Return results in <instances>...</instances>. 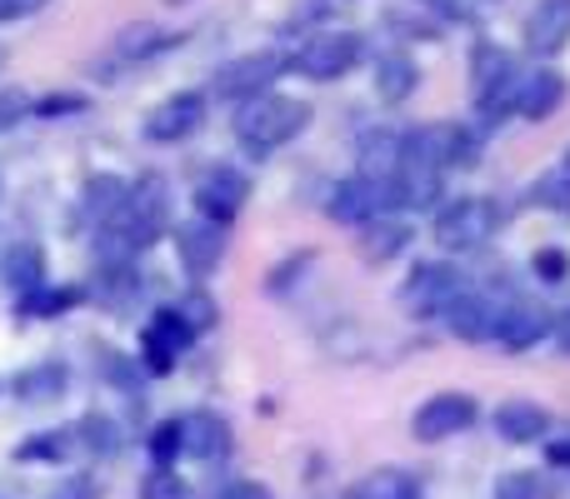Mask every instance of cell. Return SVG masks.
I'll list each match as a JSON object with an SVG mask.
<instances>
[{"label":"cell","mask_w":570,"mask_h":499,"mask_svg":"<svg viewBox=\"0 0 570 499\" xmlns=\"http://www.w3.org/2000/svg\"><path fill=\"white\" fill-rule=\"evenodd\" d=\"M305 126H311V106L295 96H276V90H266V96L246 100L236 110V140L250 156H271V150L291 146Z\"/></svg>","instance_id":"1"},{"label":"cell","mask_w":570,"mask_h":499,"mask_svg":"<svg viewBox=\"0 0 570 499\" xmlns=\"http://www.w3.org/2000/svg\"><path fill=\"white\" fill-rule=\"evenodd\" d=\"M495 226H501V210H495V200H485V196H461V200L435 210V240H441V250L485 246V240L495 236Z\"/></svg>","instance_id":"2"},{"label":"cell","mask_w":570,"mask_h":499,"mask_svg":"<svg viewBox=\"0 0 570 499\" xmlns=\"http://www.w3.org/2000/svg\"><path fill=\"white\" fill-rule=\"evenodd\" d=\"M166 200H170V186L160 176H146L140 186H130V200H126V210H120V236L116 240H126L130 250H146L150 240L160 236V226H166Z\"/></svg>","instance_id":"3"},{"label":"cell","mask_w":570,"mask_h":499,"mask_svg":"<svg viewBox=\"0 0 570 499\" xmlns=\"http://www.w3.org/2000/svg\"><path fill=\"white\" fill-rule=\"evenodd\" d=\"M475 420H481V405H475V395L441 390V395H431V400L415 410L411 430H415V440H421V445H441V440H451V435L471 430Z\"/></svg>","instance_id":"4"},{"label":"cell","mask_w":570,"mask_h":499,"mask_svg":"<svg viewBox=\"0 0 570 499\" xmlns=\"http://www.w3.org/2000/svg\"><path fill=\"white\" fill-rule=\"evenodd\" d=\"M291 66V60L281 56V50H250V56H236V60H226V66L216 70V96L220 100H256V96H266L271 90V80L281 76V70Z\"/></svg>","instance_id":"5"},{"label":"cell","mask_w":570,"mask_h":499,"mask_svg":"<svg viewBox=\"0 0 570 499\" xmlns=\"http://www.w3.org/2000/svg\"><path fill=\"white\" fill-rule=\"evenodd\" d=\"M355 60H361V36L355 30H331V36L305 40L291 56V70H301L305 80H321L325 86V80H341Z\"/></svg>","instance_id":"6"},{"label":"cell","mask_w":570,"mask_h":499,"mask_svg":"<svg viewBox=\"0 0 570 499\" xmlns=\"http://www.w3.org/2000/svg\"><path fill=\"white\" fill-rule=\"evenodd\" d=\"M395 206V186L391 180H371V176H351L331 190V220L341 226H371V220H385V210Z\"/></svg>","instance_id":"7"},{"label":"cell","mask_w":570,"mask_h":499,"mask_svg":"<svg viewBox=\"0 0 570 499\" xmlns=\"http://www.w3.org/2000/svg\"><path fill=\"white\" fill-rule=\"evenodd\" d=\"M250 200V180L240 176L236 166H220V170H210L206 180H200V190H196V210H200V220H210V226H220L226 230L230 220L240 216V206Z\"/></svg>","instance_id":"8"},{"label":"cell","mask_w":570,"mask_h":499,"mask_svg":"<svg viewBox=\"0 0 570 499\" xmlns=\"http://www.w3.org/2000/svg\"><path fill=\"white\" fill-rule=\"evenodd\" d=\"M200 120H206V96H200V90H180V96L160 100V106L146 116V140L176 146V140L196 136Z\"/></svg>","instance_id":"9"},{"label":"cell","mask_w":570,"mask_h":499,"mask_svg":"<svg viewBox=\"0 0 570 499\" xmlns=\"http://www.w3.org/2000/svg\"><path fill=\"white\" fill-rule=\"evenodd\" d=\"M196 340L190 335V325L176 315V305L170 310H156V320L146 325V335H140V355H146V370L150 375H170V365L180 360V350Z\"/></svg>","instance_id":"10"},{"label":"cell","mask_w":570,"mask_h":499,"mask_svg":"<svg viewBox=\"0 0 570 499\" xmlns=\"http://www.w3.org/2000/svg\"><path fill=\"white\" fill-rule=\"evenodd\" d=\"M445 330L455 340H495V325H501V305L491 295H475V290H461L451 305H445Z\"/></svg>","instance_id":"11"},{"label":"cell","mask_w":570,"mask_h":499,"mask_svg":"<svg viewBox=\"0 0 570 499\" xmlns=\"http://www.w3.org/2000/svg\"><path fill=\"white\" fill-rule=\"evenodd\" d=\"M395 206L405 210H431L445 190V170L431 166V160H415L411 150H401V166H395Z\"/></svg>","instance_id":"12"},{"label":"cell","mask_w":570,"mask_h":499,"mask_svg":"<svg viewBox=\"0 0 570 499\" xmlns=\"http://www.w3.org/2000/svg\"><path fill=\"white\" fill-rule=\"evenodd\" d=\"M176 250H180V265H186L196 280H206L220 265V255H226V230L210 226V220H186V226L176 230Z\"/></svg>","instance_id":"13"},{"label":"cell","mask_w":570,"mask_h":499,"mask_svg":"<svg viewBox=\"0 0 570 499\" xmlns=\"http://www.w3.org/2000/svg\"><path fill=\"white\" fill-rule=\"evenodd\" d=\"M570 46V0H541L525 16V50L531 56H561Z\"/></svg>","instance_id":"14"},{"label":"cell","mask_w":570,"mask_h":499,"mask_svg":"<svg viewBox=\"0 0 570 499\" xmlns=\"http://www.w3.org/2000/svg\"><path fill=\"white\" fill-rule=\"evenodd\" d=\"M551 330H556V315L546 310V305H511V310H501L495 340H501L505 350L521 355V350H535Z\"/></svg>","instance_id":"15"},{"label":"cell","mask_w":570,"mask_h":499,"mask_svg":"<svg viewBox=\"0 0 570 499\" xmlns=\"http://www.w3.org/2000/svg\"><path fill=\"white\" fill-rule=\"evenodd\" d=\"M455 295H461V275H455L451 265H421V270L411 275V285L401 290V300L411 305V310L431 315V310H445Z\"/></svg>","instance_id":"16"},{"label":"cell","mask_w":570,"mask_h":499,"mask_svg":"<svg viewBox=\"0 0 570 499\" xmlns=\"http://www.w3.org/2000/svg\"><path fill=\"white\" fill-rule=\"evenodd\" d=\"M230 450V425L216 410H196L180 420V455L190 460H220Z\"/></svg>","instance_id":"17"},{"label":"cell","mask_w":570,"mask_h":499,"mask_svg":"<svg viewBox=\"0 0 570 499\" xmlns=\"http://www.w3.org/2000/svg\"><path fill=\"white\" fill-rule=\"evenodd\" d=\"M546 430H551V410L535 400H505L495 410V435L511 445H535L546 440Z\"/></svg>","instance_id":"18"},{"label":"cell","mask_w":570,"mask_h":499,"mask_svg":"<svg viewBox=\"0 0 570 499\" xmlns=\"http://www.w3.org/2000/svg\"><path fill=\"white\" fill-rule=\"evenodd\" d=\"M415 90H421V66H415L405 50H385V56L375 60V96H381L385 106H405Z\"/></svg>","instance_id":"19"},{"label":"cell","mask_w":570,"mask_h":499,"mask_svg":"<svg viewBox=\"0 0 570 499\" xmlns=\"http://www.w3.org/2000/svg\"><path fill=\"white\" fill-rule=\"evenodd\" d=\"M561 106H566V76L561 70H535V76L521 80V106H515V116L546 120V116H556Z\"/></svg>","instance_id":"20"},{"label":"cell","mask_w":570,"mask_h":499,"mask_svg":"<svg viewBox=\"0 0 570 499\" xmlns=\"http://www.w3.org/2000/svg\"><path fill=\"white\" fill-rule=\"evenodd\" d=\"M80 200H86V216L90 220H100V226H116L120 210H126V200H130V186L120 176H96Z\"/></svg>","instance_id":"21"},{"label":"cell","mask_w":570,"mask_h":499,"mask_svg":"<svg viewBox=\"0 0 570 499\" xmlns=\"http://www.w3.org/2000/svg\"><path fill=\"white\" fill-rule=\"evenodd\" d=\"M401 150H405V136H395V130L365 136V140H361V176H371V180H395Z\"/></svg>","instance_id":"22"},{"label":"cell","mask_w":570,"mask_h":499,"mask_svg":"<svg viewBox=\"0 0 570 499\" xmlns=\"http://www.w3.org/2000/svg\"><path fill=\"white\" fill-rule=\"evenodd\" d=\"M345 499H421V485H415L405 470H371L365 480L351 485Z\"/></svg>","instance_id":"23"},{"label":"cell","mask_w":570,"mask_h":499,"mask_svg":"<svg viewBox=\"0 0 570 499\" xmlns=\"http://www.w3.org/2000/svg\"><path fill=\"white\" fill-rule=\"evenodd\" d=\"M176 30H160V26H146V20H140V26H126L116 36V50L126 60H150V56H160V50H170L176 46Z\"/></svg>","instance_id":"24"},{"label":"cell","mask_w":570,"mask_h":499,"mask_svg":"<svg viewBox=\"0 0 570 499\" xmlns=\"http://www.w3.org/2000/svg\"><path fill=\"white\" fill-rule=\"evenodd\" d=\"M60 390H66V365H36V370H26L16 380V395L30 405H46V400H60Z\"/></svg>","instance_id":"25"},{"label":"cell","mask_w":570,"mask_h":499,"mask_svg":"<svg viewBox=\"0 0 570 499\" xmlns=\"http://www.w3.org/2000/svg\"><path fill=\"white\" fill-rule=\"evenodd\" d=\"M405 240H411V226H401V220H381V226H375L371 220V230H365V260H395V255L405 250Z\"/></svg>","instance_id":"26"},{"label":"cell","mask_w":570,"mask_h":499,"mask_svg":"<svg viewBox=\"0 0 570 499\" xmlns=\"http://www.w3.org/2000/svg\"><path fill=\"white\" fill-rule=\"evenodd\" d=\"M176 315H180V320H186V325H190V335H206V330H210V325H216V320H220V305H216V300H210V295H206V290H190V295H180Z\"/></svg>","instance_id":"27"},{"label":"cell","mask_w":570,"mask_h":499,"mask_svg":"<svg viewBox=\"0 0 570 499\" xmlns=\"http://www.w3.org/2000/svg\"><path fill=\"white\" fill-rule=\"evenodd\" d=\"M90 100L76 96V90H50V96L30 100V116L36 120H60V116H86Z\"/></svg>","instance_id":"28"},{"label":"cell","mask_w":570,"mask_h":499,"mask_svg":"<svg viewBox=\"0 0 570 499\" xmlns=\"http://www.w3.org/2000/svg\"><path fill=\"white\" fill-rule=\"evenodd\" d=\"M6 280L16 285V290H40L46 285V275H40V250L36 246H20L16 255H10V265H6Z\"/></svg>","instance_id":"29"},{"label":"cell","mask_w":570,"mask_h":499,"mask_svg":"<svg viewBox=\"0 0 570 499\" xmlns=\"http://www.w3.org/2000/svg\"><path fill=\"white\" fill-rule=\"evenodd\" d=\"M531 196H535V206H546V210H570V166H556L551 176H541Z\"/></svg>","instance_id":"30"},{"label":"cell","mask_w":570,"mask_h":499,"mask_svg":"<svg viewBox=\"0 0 570 499\" xmlns=\"http://www.w3.org/2000/svg\"><path fill=\"white\" fill-rule=\"evenodd\" d=\"M495 499H551V485H546L541 475H531V470H515V475H505V480L495 485Z\"/></svg>","instance_id":"31"},{"label":"cell","mask_w":570,"mask_h":499,"mask_svg":"<svg viewBox=\"0 0 570 499\" xmlns=\"http://www.w3.org/2000/svg\"><path fill=\"white\" fill-rule=\"evenodd\" d=\"M511 56L505 50H495V46H475V90H485V86H495L501 76H511Z\"/></svg>","instance_id":"32"},{"label":"cell","mask_w":570,"mask_h":499,"mask_svg":"<svg viewBox=\"0 0 570 499\" xmlns=\"http://www.w3.org/2000/svg\"><path fill=\"white\" fill-rule=\"evenodd\" d=\"M66 455H70V435L50 430V435H36V440H30V445H20V450H16V460L36 465V460H66Z\"/></svg>","instance_id":"33"},{"label":"cell","mask_w":570,"mask_h":499,"mask_svg":"<svg viewBox=\"0 0 570 499\" xmlns=\"http://www.w3.org/2000/svg\"><path fill=\"white\" fill-rule=\"evenodd\" d=\"M80 430L90 435V450H100V455H116V425L106 420V415H86V420H80Z\"/></svg>","instance_id":"34"},{"label":"cell","mask_w":570,"mask_h":499,"mask_svg":"<svg viewBox=\"0 0 570 499\" xmlns=\"http://www.w3.org/2000/svg\"><path fill=\"white\" fill-rule=\"evenodd\" d=\"M311 260H315V255L311 250H305V255H291V260H281L276 265V270H271L266 275V285H271V290H291V285H295V275H305V270H311Z\"/></svg>","instance_id":"35"},{"label":"cell","mask_w":570,"mask_h":499,"mask_svg":"<svg viewBox=\"0 0 570 499\" xmlns=\"http://www.w3.org/2000/svg\"><path fill=\"white\" fill-rule=\"evenodd\" d=\"M150 455H156L160 465H170L180 455V420H166L156 435H150Z\"/></svg>","instance_id":"36"},{"label":"cell","mask_w":570,"mask_h":499,"mask_svg":"<svg viewBox=\"0 0 570 499\" xmlns=\"http://www.w3.org/2000/svg\"><path fill=\"white\" fill-rule=\"evenodd\" d=\"M20 305H26L30 315H56V310H66V305H76V295L70 290H30Z\"/></svg>","instance_id":"37"},{"label":"cell","mask_w":570,"mask_h":499,"mask_svg":"<svg viewBox=\"0 0 570 499\" xmlns=\"http://www.w3.org/2000/svg\"><path fill=\"white\" fill-rule=\"evenodd\" d=\"M26 116H30V100L20 96V90H0V130L20 126Z\"/></svg>","instance_id":"38"},{"label":"cell","mask_w":570,"mask_h":499,"mask_svg":"<svg viewBox=\"0 0 570 499\" xmlns=\"http://www.w3.org/2000/svg\"><path fill=\"white\" fill-rule=\"evenodd\" d=\"M566 270H570L566 250H541V255H535V275H541L546 285H561V280H566Z\"/></svg>","instance_id":"39"},{"label":"cell","mask_w":570,"mask_h":499,"mask_svg":"<svg viewBox=\"0 0 570 499\" xmlns=\"http://www.w3.org/2000/svg\"><path fill=\"white\" fill-rule=\"evenodd\" d=\"M50 499H100V490H96L90 475H70V480H60V490Z\"/></svg>","instance_id":"40"},{"label":"cell","mask_w":570,"mask_h":499,"mask_svg":"<svg viewBox=\"0 0 570 499\" xmlns=\"http://www.w3.org/2000/svg\"><path fill=\"white\" fill-rule=\"evenodd\" d=\"M216 499H276V495H271L266 485H256V480H230Z\"/></svg>","instance_id":"41"},{"label":"cell","mask_w":570,"mask_h":499,"mask_svg":"<svg viewBox=\"0 0 570 499\" xmlns=\"http://www.w3.org/2000/svg\"><path fill=\"white\" fill-rule=\"evenodd\" d=\"M40 6H46V0H0V26H10V20H26V16H36Z\"/></svg>","instance_id":"42"},{"label":"cell","mask_w":570,"mask_h":499,"mask_svg":"<svg viewBox=\"0 0 570 499\" xmlns=\"http://www.w3.org/2000/svg\"><path fill=\"white\" fill-rule=\"evenodd\" d=\"M321 16H331V0H315V6H301V10H295V26H301V20H321Z\"/></svg>","instance_id":"43"},{"label":"cell","mask_w":570,"mask_h":499,"mask_svg":"<svg viewBox=\"0 0 570 499\" xmlns=\"http://www.w3.org/2000/svg\"><path fill=\"white\" fill-rule=\"evenodd\" d=\"M421 6H435L441 16H465V0H421Z\"/></svg>","instance_id":"44"},{"label":"cell","mask_w":570,"mask_h":499,"mask_svg":"<svg viewBox=\"0 0 570 499\" xmlns=\"http://www.w3.org/2000/svg\"><path fill=\"white\" fill-rule=\"evenodd\" d=\"M556 345L570 355V315H566V320H556Z\"/></svg>","instance_id":"45"},{"label":"cell","mask_w":570,"mask_h":499,"mask_svg":"<svg viewBox=\"0 0 570 499\" xmlns=\"http://www.w3.org/2000/svg\"><path fill=\"white\" fill-rule=\"evenodd\" d=\"M561 166H570V146H566V160H561Z\"/></svg>","instance_id":"46"},{"label":"cell","mask_w":570,"mask_h":499,"mask_svg":"<svg viewBox=\"0 0 570 499\" xmlns=\"http://www.w3.org/2000/svg\"><path fill=\"white\" fill-rule=\"evenodd\" d=\"M0 66H6V56H0Z\"/></svg>","instance_id":"47"}]
</instances>
